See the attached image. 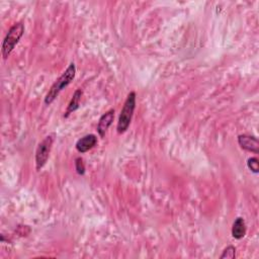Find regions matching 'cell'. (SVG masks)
<instances>
[{
	"mask_svg": "<svg viewBox=\"0 0 259 259\" xmlns=\"http://www.w3.org/2000/svg\"><path fill=\"white\" fill-rule=\"evenodd\" d=\"M247 166L248 168L253 172V173H258L259 172V162L256 157H251L247 160Z\"/></svg>",
	"mask_w": 259,
	"mask_h": 259,
	"instance_id": "obj_11",
	"label": "cell"
},
{
	"mask_svg": "<svg viewBox=\"0 0 259 259\" xmlns=\"http://www.w3.org/2000/svg\"><path fill=\"white\" fill-rule=\"evenodd\" d=\"M136 97L137 95L135 91H132L127 96V99L123 105V109L120 111L118 120L117 131L118 134L126 133L131 125L134 112L136 109Z\"/></svg>",
	"mask_w": 259,
	"mask_h": 259,
	"instance_id": "obj_2",
	"label": "cell"
},
{
	"mask_svg": "<svg viewBox=\"0 0 259 259\" xmlns=\"http://www.w3.org/2000/svg\"><path fill=\"white\" fill-rule=\"evenodd\" d=\"M54 141L55 134H51L47 137H45L44 140L38 145L36 151V168L38 171H41L43 167L47 164Z\"/></svg>",
	"mask_w": 259,
	"mask_h": 259,
	"instance_id": "obj_4",
	"label": "cell"
},
{
	"mask_svg": "<svg viewBox=\"0 0 259 259\" xmlns=\"http://www.w3.org/2000/svg\"><path fill=\"white\" fill-rule=\"evenodd\" d=\"M235 257H236V248L232 245L225 248L222 255L220 256L221 259H234Z\"/></svg>",
	"mask_w": 259,
	"mask_h": 259,
	"instance_id": "obj_10",
	"label": "cell"
},
{
	"mask_svg": "<svg viewBox=\"0 0 259 259\" xmlns=\"http://www.w3.org/2000/svg\"><path fill=\"white\" fill-rule=\"evenodd\" d=\"M81 97H82V90L81 89H77L74 93L69 104H68V108L65 112L64 118H68L71 114H73L75 111H77L80 106V101H81Z\"/></svg>",
	"mask_w": 259,
	"mask_h": 259,
	"instance_id": "obj_9",
	"label": "cell"
},
{
	"mask_svg": "<svg viewBox=\"0 0 259 259\" xmlns=\"http://www.w3.org/2000/svg\"><path fill=\"white\" fill-rule=\"evenodd\" d=\"M246 231H247V228H246V223L245 220L238 217L232 226V236L233 238L240 240L242 238H244L246 235Z\"/></svg>",
	"mask_w": 259,
	"mask_h": 259,
	"instance_id": "obj_8",
	"label": "cell"
},
{
	"mask_svg": "<svg viewBox=\"0 0 259 259\" xmlns=\"http://www.w3.org/2000/svg\"><path fill=\"white\" fill-rule=\"evenodd\" d=\"M114 119H115V110H110L100 117L97 124V133L101 138H103L105 136V133L108 132L109 128L112 126Z\"/></svg>",
	"mask_w": 259,
	"mask_h": 259,
	"instance_id": "obj_7",
	"label": "cell"
},
{
	"mask_svg": "<svg viewBox=\"0 0 259 259\" xmlns=\"http://www.w3.org/2000/svg\"><path fill=\"white\" fill-rule=\"evenodd\" d=\"M75 169L79 175H83L85 173V165L83 162V159L81 157L76 158L75 160Z\"/></svg>",
	"mask_w": 259,
	"mask_h": 259,
	"instance_id": "obj_12",
	"label": "cell"
},
{
	"mask_svg": "<svg viewBox=\"0 0 259 259\" xmlns=\"http://www.w3.org/2000/svg\"><path fill=\"white\" fill-rule=\"evenodd\" d=\"M76 75V66L72 62L67 67V69L63 72V74L54 82V84L51 86L50 90L48 91L47 95L45 97V103L47 105H50L55 101V99L58 97V95L62 93V91L74 80Z\"/></svg>",
	"mask_w": 259,
	"mask_h": 259,
	"instance_id": "obj_1",
	"label": "cell"
},
{
	"mask_svg": "<svg viewBox=\"0 0 259 259\" xmlns=\"http://www.w3.org/2000/svg\"><path fill=\"white\" fill-rule=\"evenodd\" d=\"M97 144V137L94 134H89L84 137H82L81 139H79L76 142V150H77L79 153H86L89 150L94 148Z\"/></svg>",
	"mask_w": 259,
	"mask_h": 259,
	"instance_id": "obj_6",
	"label": "cell"
},
{
	"mask_svg": "<svg viewBox=\"0 0 259 259\" xmlns=\"http://www.w3.org/2000/svg\"><path fill=\"white\" fill-rule=\"evenodd\" d=\"M24 33V25L23 23L14 24L9 28L1 46V54L4 60H6L9 57V55L15 48V46L19 44V42L23 38Z\"/></svg>",
	"mask_w": 259,
	"mask_h": 259,
	"instance_id": "obj_3",
	"label": "cell"
},
{
	"mask_svg": "<svg viewBox=\"0 0 259 259\" xmlns=\"http://www.w3.org/2000/svg\"><path fill=\"white\" fill-rule=\"evenodd\" d=\"M238 143L242 149L257 154L259 152V143L256 137L250 135H240L238 137Z\"/></svg>",
	"mask_w": 259,
	"mask_h": 259,
	"instance_id": "obj_5",
	"label": "cell"
}]
</instances>
